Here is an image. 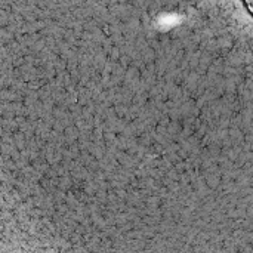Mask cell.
Listing matches in <instances>:
<instances>
[{"label":"cell","instance_id":"6da1fadb","mask_svg":"<svg viewBox=\"0 0 253 253\" xmlns=\"http://www.w3.org/2000/svg\"><path fill=\"white\" fill-rule=\"evenodd\" d=\"M245 3H246V6L249 7V10L252 9V0H245Z\"/></svg>","mask_w":253,"mask_h":253}]
</instances>
